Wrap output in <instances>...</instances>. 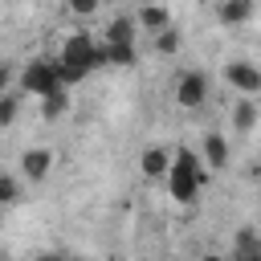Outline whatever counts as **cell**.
<instances>
[{
	"label": "cell",
	"instance_id": "1",
	"mask_svg": "<svg viewBox=\"0 0 261 261\" xmlns=\"http://www.w3.org/2000/svg\"><path fill=\"white\" fill-rule=\"evenodd\" d=\"M167 192L175 204H196L200 188H204V163L192 147H175L171 151V171H167Z\"/></svg>",
	"mask_w": 261,
	"mask_h": 261
},
{
	"label": "cell",
	"instance_id": "2",
	"mask_svg": "<svg viewBox=\"0 0 261 261\" xmlns=\"http://www.w3.org/2000/svg\"><path fill=\"white\" fill-rule=\"evenodd\" d=\"M16 90H20V94H33V98H49L53 90H65V86L57 82L53 57H33V61L16 73Z\"/></svg>",
	"mask_w": 261,
	"mask_h": 261
},
{
	"label": "cell",
	"instance_id": "3",
	"mask_svg": "<svg viewBox=\"0 0 261 261\" xmlns=\"http://www.w3.org/2000/svg\"><path fill=\"white\" fill-rule=\"evenodd\" d=\"M224 82H228L241 98H253V94H261V65H253V61L237 57V61H228V65H224Z\"/></svg>",
	"mask_w": 261,
	"mask_h": 261
},
{
	"label": "cell",
	"instance_id": "4",
	"mask_svg": "<svg viewBox=\"0 0 261 261\" xmlns=\"http://www.w3.org/2000/svg\"><path fill=\"white\" fill-rule=\"evenodd\" d=\"M204 98H208V77H204L200 69L179 73V82H175V102H179L184 110H196V106H204Z\"/></svg>",
	"mask_w": 261,
	"mask_h": 261
},
{
	"label": "cell",
	"instance_id": "5",
	"mask_svg": "<svg viewBox=\"0 0 261 261\" xmlns=\"http://www.w3.org/2000/svg\"><path fill=\"white\" fill-rule=\"evenodd\" d=\"M135 16V29H143V33H163V29H171V8L167 4H143V8H135L130 12Z\"/></svg>",
	"mask_w": 261,
	"mask_h": 261
},
{
	"label": "cell",
	"instance_id": "6",
	"mask_svg": "<svg viewBox=\"0 0 261 261\" xmlns=\"http://www.w3.org/2000/svg\"><path fill=\"white\" fill-rule=\"evenodd\" d=\"M94 49H98V37H94V33H73V37H65V45H61L57 57H65V61H82V65L90 69ZM90 73H94V69H90Z\"/></svg>",
	"mask_w": 261,
	"mask_h": 261
},
{
	"label": "cell",
	"instance_id": "7",
	"mask_svg": "<svg viewBox=\"0 0 261 261\" xmlns=\"http://www.w3.org/2000/svg\"><path fill=\"white\" fill-rule=\"evenodd\" d=\"M49 167H53V151H49V147H29V151L20 155V175L33 179V184H41V179L49 175Z\"/></svg>",
	"mask_w": 261,
	"mask_h": 261
},
{
	"label": "cell",
	"instance_id": "8",
	"mask_svg": "<svg viewBox=\"0 0 261 261\" xmlns=\"http://www.w3.org/2000/svg\"><path fill=\"white\" fill-rule=\"evenodd\" d=\"M135 33H139V29H135V16H130V12H118V16L102 29L98 41H102V45H135Z\"/></svg>",
	"mask_w": 261,
	"mask_h": 261
},
{
	"label": "cell",
	"instance_id": "9",
	"mask_svg": "<svg viewBox=\"0 0 261 261\" xmlns=\"http://www.w3.org/2000/svg\"><path fill=\"white\" fill-rule=\"evenodd\" d=\"M139 171H143L147 179H167V171H171V151H167V147H147V151L139 155Z\"/></svg>",
	"mask_w": 261,
	"mask_h": 261
},
{
	"label": "cell",
	"instance_id": "10",
	"mask_svg": "<svg viewBox=\"0 0 261 261\" xmlns=\"http://www.w3.org/2000/svg\"><path fill=\"white\" fill-rule=\"evenodd\" d=\"M200 163H208L212 171L228 167V143H224L220 130H208V135H204V155H200Z\"/></svg>",
	"mask_w": 261,
	"mask_h": 261
},
{
	"label": "cell",
	"instance_id": "11",
	"mask_svg": "<svg viewBox=\"0 0 261 261\" xmlns=\"http://www.w3.org/2000/svg\"><path fill=\"white\" fill-rule=\"evenodd\" d=\"M253 12H257V8H253L249 0H220V4H216V20H220V24H249Z\"/></svg>",
	"mask_w": 261,
	"mask_h": 261
},
{
	"label": "cell",
	"instance_id": "12",
	"mask_svg": "<svg viewBox=\"0 0 261 261\" xmlns=\"http://www.w3.org/2000/svg\"><path fill=\"white\" fill-rule=\"evenodd\" d=\"M257 118H261V106L253 102V98H237L232 102V130H253L257 126Z\"/></svg>",
	"mask_w": 261,
	"mask_h": 261
},
{
	"label": "cell",
	"instance_id": "13",
	"mask_svg": "<svg viewBox=\"0 0 261 261\" xmlns=\"http://www.w3.org/2000/svg\"><path fill=\"white\" fill-rule=\"evenodd\" d=\"M69 114V90H53L49 98H41V118L45 122H57Z\"/></svg>",
	"mask_w": 261,
	"mask_h": 261
},
{
	"label": "cell",
	"instance_id": "14",
	"mask_svg": "<svg viewBox=\"0 0 261 261\" xmlns=\"http://www.w3.org/2000/svg\"><path fill=\"white\" fill-rule=\"evenodd\" d=\"M53 65H57V82L69 90V86H77V82H86L90 77V69L82 65V61H65V57H53Z\"/></svg>",
	"mask_w": 261,
	"mask_h": 261
},
{
	"label": "cell",
	"instance_id": "15",
	"mask_svg": "<svg viewBox=\"0 0 261 261\" xmlns=\"http://www.w3.org/2000/svg\"><path fill=\"white\" fill-rule=\"evenodd\" d=\"M253 253H261V237H253V228H241V232H237V253H232V261H245V257H253Z\"/></svg>",
	"mask_w": 261,
	"mask_h": 261
},
{
	"label": "cell",
	"instance_id": "16",
	"mask_svg": "<svg viewBox=\"0 0 261 261\" xmlns=\"http://www.w3.org/2000/svg\"><path fill=\"white\" fill-rule=\"evenodd\" d=\"M106 61L110 65H135L139 61V49L135 45H106Z\"/></svg>",
	"mask_w": 261,
	"mask_h": 261
},
{
	"label": "cell",
	"instance_id": "17",
	"mask_svg": "<svg viewBox=\"0 0 261 261\" xmlns=\"http://www.w3.org/2000/svg\"><path fill=\"white\" fill-rule=\"evenodd\" d=\"M16 114H20V94H0V126H12L16 122Z\"/></svg>",
	"mask_w": 261,
	"mask_h": 261
},
{
	"label": "cell",
	"instance_id": "18",
	"mask_svg": "<svg viewBox=\"0 0 261 261\" xmlns=\"http://www.w3.org/2000/svg\"><path fill=\"white\" fill-rule=\"evenodd\" d=\"M20 200V179L16 175H0V208H12Z\"/></svg>",
	"mask_w": 261,
	"mask_h": 261
},
{
	"label": "cell",
	"instance_id": "19",
	"mask_svg": "<svg viewBox=\"0 0 261 261\" xmlns=\"http://www.w3.org/2000/svg\"><path fill=\"white\" fill-rule=\"evenodd\" d=\"M175 49H179V33H175V29H163V33L155 37V53H159V57H171Z\"/></svg>",
	"mask_w": 261,
	"mask_h": 261
},
{
	"label": "cell",
	"instance_id": "20",
	"mask_svg": "<svg viewBox=\"0 0 261 261\" xmlns=\"http://www.w3.org/2000/svg\"><path fill=\"white\" fill-rule=\"evenodd\" d=\"M65 8H69L73 16H94V12H98V0H69Z\"/></svg>",
	"mask_w": 261,
	"mask_h": 261
},
{
	"label": "cell",
	"instance_id": "21",
	"mask_svg": "<svg viewBox=\"0 0 261 261\" xmlns=\"http://www.w3.org/2000/svg\"><path fill=\"white\" fill-rule=\"evenodd\" d=\"M12 82H16V65L12 61H0V94H8Z\"/></svg>",
	"mask_w": 261,
	"mask_h": 261
},
{
	"label": "cell",
	"instance_id": "22",
	"mask_svg": "<svg viewBox=\"0 0 261 261\" xmlns=\"http://www.w3.org/2000/svg\"><path fill=\"white\" fill-rule=\"evenodd\" d=\"M37 261H65V257H61V253H41Z\"/></svg>",
	"mask_w": 261,
	"mask_h": 261
},
{
	"label": "cell",
	"instance_id": "23",
	"mask_svg": "<svg viewBox=\"0 0 261 261\" xmlns=\"http://www.w3.org/2000/svg\"><path fill=\"white\" fill-rule=\"evenodd\" d=\"M200 261H228V257H220V253H204Z\"/></svg>",
	"mask_w": 261,
	"mask_h": 261
},
{
	"label": "cell",
	"instance_id": "24",
	"mask_svg": "<svg viewBox=\"0 0 261 261\" xmlns=\"http://www.w3.org/2000/svg\"><path fill=\"white\" fill-rule=\"evenodd\" d=\"M245 261H261V253H253V257H245Z\"/></svg>",
	"mask_w": 261,
	"mask_h": 261
},
{
	"label": "cell",
	"instance_id": "25",
	"mask_svg": "<svg viewBox=\"0 0 261 261\" xmlns=\"http://www.w3.org/2000/svg\"><path fill=\"white\" fill-rule=\"evenodd\" d=\"M65 261H86V257H65Z\"/></svg>",
	"mask_w": 261,
	"mask_h": 261
}]
</instances>
